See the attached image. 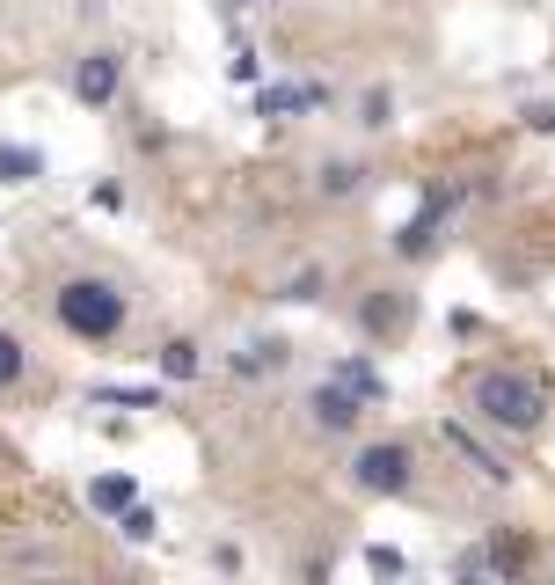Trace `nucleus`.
I'll return each instance as SVG.
<instances>
[{
    "mask_svg": "<svg viewBox=\"0 0 555 585\" xmlns=\"http://www.w3.org/2000/svg\"><path fill=\"white\" fill-rule=\"evenodd\" d=\"M475 410H483L497 432H534L541 425V410H548V395H541V381L534 373H512V366H490V373H475Z\"/></svg>",
    "mask_w": 555,
    "mask_h": 585,
    "instance_id": "1",
    "label": "nucleus"
},
{
    "mask_svg": "<svg viewBox=\"0 0 555 585\" xmlns=\"http://www.w3.org/2000/svg\"><path fill=\"white\" fill-rule=\"evenodd\" d=\"M59 322H67L73 337L103 344V337L124 330V293L110 279H67V285H59Z\"/></svg>",
    "mask_w": 555,
    "mask_h": 585,
    "instance_id": "2",
    "label": "nucleus"
},
{
    "mask_svg": "<svg viewBox=\"0 0 555 585\" xmlns=\"http://www.w3.org/2000/svg\"><path fill=\"white\" fill-rule=\"evenodd\" d=\"M351 476H359V491H373V497L410 491V446H365L359 462H351Z\"/></svg>",
    "mask_w": 555,
    "mask_h": 585,
    "instance_id": "3",
    "label": "nucleus"
},
{
    "mask_svg": "<svg viewBox=\"0 0 555 585\" xmlns=\"http://www.w3.org/2000/svg\"><path fill=\"white\" fill-rule=\"evenodd\" d=\"M359 403H365L359 389H344V381H322L307 410H314V425H322V432H344V425H359Z\"/></svg>",
    "mask_w": 555,
    "mask_h": 585,
    "instance_id": "4",
    "label": "nucleus"
},
{
    "mask_svg": "<svg viewBox=\"0 0 555 585\" xmlns=\"http://www.w3.org/2000/svg\"><path fill=\"white\" fill-rule=\"evenodd\" d=\"M73 95H81V103H110V95H118V59L88 52L81 67H73Z\"/></svg>",
    "mask_w": 555,
    "mask_h": 585,
    "instance_id": "5",
    "label": "nucleus"
},
{
    "mask_svg": "<svg viewBox=\"0 0 555 585\" xmlns=\"http://www.w3.org/2000/svg\"><path fill=\"white\" fill-rule=\"evenodd\" d=\"M446 446H453V454H468V468H475V476H490V483H504V476H512V468H504L497 454H483V446H475L461 425H446Z\"/></svg>",
    "mask_w": 555,
    "mask_h": 585,
    "instance_id": "6",
    "label": "nucleus"
},
{
    "mask_svg": "<svg viewBox=\"0 0 555 585\" xmlns=\"http://www.w3.org/2000/svg\"><path fill=\"white\" fill-rule=\"evenodd\" d=\"M44 176V154L37 147H0V183H30Z\"/></svg>",
    "mask_w": 555,
    "mask_h": 585,
    "instance_id": "7",
    "label": "nucleus"
},
{
    "mask_svg": "<svg viewBox=\"0 0 555 585\" xmlns=\"http://www.w3.org/2000/svg\"><path fill=\"white\" fill-rule=\"evenodd\" d=\"M322 103V89H307V81H293V89H263V118H278V110H314Z\"/></svg>",
    "mask_w": 555,
    "mask_h": 585,
    "instance_id": "8",
    "label": "nucleus"
},
{
    "mask_svg": "<svg viewBox=\"0 0 555 585\" xmlns=\"http://www.w3.org/2000/svg\"><path fill=\"white\" fill-rule=\"evenodd\" d=\"M234 366H242V373H263V366H285V344H278V337H249L242 352H234Z\"/></svg>",
    "mask_w": 555,
    "mask_h": 585,
    "instance_id": "9",
    "label": "nucleus"
},
{
    "mask_svg": "<svg viewBox=\"0 0 555 585\" xmlns=\"http://www.w3.org/2000/svg\"><path fill=\"white\" fill-rule=\"evenodd\" d=\"M88 505H95V513H124V505H132V483L124 476H95L88 483Z\"/></svg>",
    "mask_w": 555,
    "mask_h": 585,
    "instance_id": "10",
    "label": "nucleus"
},
{
    "mask_svg": "<svg viewBox=\"0 0 555 585\" xmlns=\"http://www.w3.org/2000/svg\"><path fill=\"white\" fill-rule=\"evenodd\" d=\"M336 381H344V389H359L365 395V403H381V373H373V366H365V359H344V366H336Z\"/></svg>",
    "mask_w": 555,
    "mask_h": 585,
    "instance_id": "11",
    "label": "nucleus"
},
{
    "mask_svg": "<svg viewBox=\"0 0 555 585\" xmlns=\"http://www.w3.org/2000/svg\"><path fill=\"white\" fill-rule=\"evenodd\" d=\"M161 373H169V381H191V373H198V344H191V337H175L169 352H161Z\"/></svg>",
    "mask_w": 555,
    "mask_h": 585,
    "instance_id": "12",
    "label": "nucleus"
},
{
    "mask_svg": "<svg viewBox=\"0 0 555 585\" xmlns=\"http://www.w3.org/2000/svg\"><path fill=\"white\" fill-rule=\"evenodd\" d=\"M359 176H365L359 161H330V169H322V191H330V198H344V191H359Z\"/></svg>",
    "mask_w": 555,
    "mask_h": 585,
    "instance_id": "13",
    "label": "nucleus"
},
{
    "mask_svg": "<svg viewBox=\"0 0 555 585\" xmlns=\"http://www.w3.org/2000/svg\"><path fill=\"white\" fill-rule=\"evenodd\" d=\"M154 534H161V520L147 505H124V542H154Z\"/></svg>",
    "mask_w": 555,
    "mask_h": 585,
    "instance_id": "14",
    "label": "nucleus"
},
{
    "mask_svg": "<svg viewBox=\"0 0 555 585\" xmlns=\"http://www.w3.org/2000/svg\"><path fill=\"white\" fill-rule=\"evenodd\" d=\"M16 381H22V344L0 330V389H16Z\"/></svg>",
    "mask_w": 555,
    "mask_h": 585,
    "instance_id": "15",
    "label": "nucleus"
},
{
    "mask_svg": "<svg viewBox=\"0 0 555 585\" xmlns=\"http://www.w3.org/2000/svg\"><path fill=\"white\" fill-rule=\"evenodd\" d=\"M103 403H124V410H154V395H147V389H103Z\"/></svg>",
    "mask_w": 555,
    "mask_h": 585,
    "instance_id": "16",
    "label": "nucleus"
},
{
    "mask_svg": "<svg viewBox=\"0 0 555 585\" xmlns=\"http://www.w3.org/2000/svg\"><path fill=\"white\" fill-rule=\"evenodd\" d=\"M534 124H541V132H555V103H541V110H534Z\"/></svg>",
    "mask_w": 555,
    "mask_h": 585,
    "instance_id": "17",
    "label": "nucleus"
}]
</instances>
